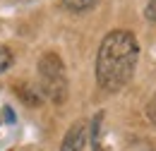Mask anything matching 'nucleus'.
Returning a JSON list of instances; mask_svg holds the SVG:
<instances>
[{
    "label": "nucleus",
    "mask_w": 156,
    "mask_h": 151,
    "mask_svg": "<svg viewBox=\"0 0 156 151\" xmlns=\"http://www.w3.org/2000/svg\"><path fill=\"white\" fill-rule=\"evenodd\" d=\"M87 130H89V125H87L84 120H77V122L67 130V134L62 137L60 151H82L84 144H87Z\"/></svg>",
    "instance_id": "7ed1b4c3"
},
{
    "label": "nucleus",
    "mask_w": 156,
    "mask_h": 151,
    "mask_svg": "<svg viewBox=\"0 0 156 151\" xmlns=\"http://www.w3.org/2000/svg\"><path fill=\"white\" fill-rule=\"evenodd\" d=\"M139 60V43L132 31L113 29L108 31L96 53V82L108 94H118L130 84Z\"/></svg>",
    "instance_id": "f257e3e1"
},
{
    "label": "nucleus",
    "mask_w": 156,
    "mask_h": 151,
    "mask_svg": "<svg viewBox=\"0 0 156 151\" xmlns=\"http://www.w3.org/2000/svg\"><path fill=\"white\" fill-rule=\"evenodd\" d=\"M12 60H15V58H12V51L5 48V46H0V75L12 65Z\"/></svg>",
    "instance_id": "39448f33"
},
{
    "label": "nucleus",
    "mask_w": 156,
    "mask_h": 151,
    "mask_svg": "<svg viewBox=\"0 0 156 151\" xmlns=\"http://www.w3.org/2000/svg\"><path fill=\"white\" fill-rule=\"evenodd\" d=\"M144 15H147V19L156 22V0H149V2H147V7H144Z\"/></svg>",
    "instance_id": "423d86ee"
},
{
    "label": "nucleus",
    "mask_w": 156,
    "mask_h": 151,
    "mask_svg": "<svg viewBox=\"0 0 156 151\" xmlns=\"http://www.w3.org/2000/svg\"><path fill=\"white\" fill-rule=\"evenodd\" d=\"M98 5V0H62V7L75 12V15H82V12H89Z\"/></svg>",
    "instance_id": "20e7f679"
},
{
    "label": "nucleus",
    "mask_w": 156,
    "mask_h": 151,
    "mask_svg": "<svg viewBox=\"0 0 156 151\" xmlns=\"http://www.w3.org/2000/svg\"><path fill=\"white\" fill-rule=\"evenodd\" d=\"M39 79L43 94L53 103H62L67 98V72L58 53L48 51L39 58Z\"/></svg>",
    "instance_id": "f03ea898"
},
{
    "label": "nucleus",
    "mask_w": 156,
    "mask_h": 151,
    "mask_svg": "<svg viewBox=\"0 0 156 151\" xmlns=\"http://www.w3.org/2000/svg\"><path fill=\"white\" fill-rule=\"evenodd\" d=\"M147 115H149V120L156 125V96L149 101V106H147Z\"/></svg>",
    "instance_id": "0eeeda50"
}]
</instances>
